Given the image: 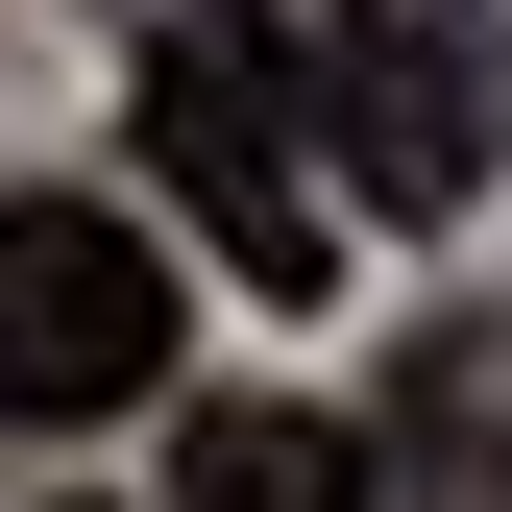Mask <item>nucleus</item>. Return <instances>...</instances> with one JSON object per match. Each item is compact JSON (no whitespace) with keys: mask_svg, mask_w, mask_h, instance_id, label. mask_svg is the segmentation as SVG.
I'll use <instances>...</instances> for the list:
<instances>
[{"mask_svg":"<svg viewBox=\"0 0 512 512\" xmlns=\"http://www.w3.org/2000/svg\"><path fill=\"white\" fill-rule=\"evenodd\" d=\"M122 122H147L171 220H196L244 293H342V171H317V98H293V49L244 25V0H171L147 74H122Z\"/></svg>","mask_w":512,"mask_h":512,"instance_id":"f257e3e1","label":"nucleus"},{"mask_svg":"<svg viewBox=\"0 0 512 512\" xmlns=\"http://www.w3.org/2000/svg\"><path fill=\"white\" fill-rule=\"evenodd\" d=\"M317 147L366 220H488L512 171V0H317Z\"/></svg>","mask_w":512,"mask_h":512,"instance_id":"f03ea898","label":"nucleus"},{"mask_svg":"<svg viewBox=\"0 0 512 512\" xmlns=\"http://www.w3.org/2000/svg\"><path fill=\"white\" fill-rule=\"evenodd\" d=\"M171 391V244L98 220V196H0V415L74 439V415H147Z\"/></svg>","mask_w":512,"mask_h":512,"instance_id":"7ed1b4c3","label":"nucleus"},{"mask_svg":"<svg viewBox=\"0 0 512 512\" xmlns=\"http://www.w3.org/2000/svg\"><path fill=\"white\" fill-rule=\"evenodd\" d=\"M366 512H512V317H439V342L366 391Z\"/></svg>","mask_w":512,"mask_h":512,"instance_id":"20e7f679","label":"nucleus"},{"mask_svg":"<svg viewBox=\"0 0 512 512\" xmlns=\"http://www.w3.org/2000/svg\"><path fill=\"white\" fill-rule=\"evenodd\" d=\"M171 512H366V464H342V415L220 391V415H171Z\"/></svg>","mask_w":512,"mask_h":512,"instance_id":"39448f33","label":"nucleus"}]
</instances>
